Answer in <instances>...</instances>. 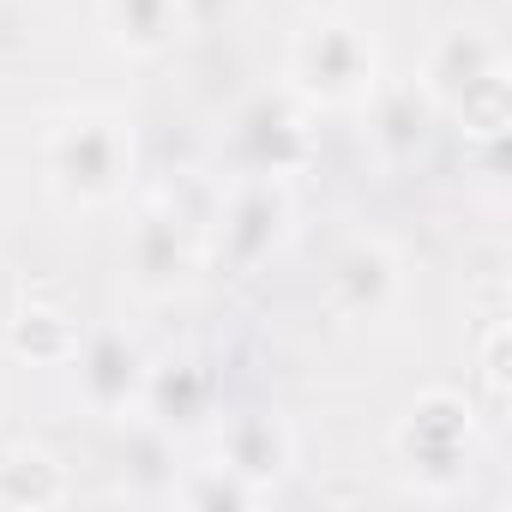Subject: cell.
Here are the masks:
<instances>
[{
  "label": "cell",
  "instance_id": "cell-14",
  "mask_svg": "<svg viewBox=\"0 0 512 512\" xmlns=\"http://www.w3.org/2000/svg\"><path fill=\"white\" fill-rule=\"evenodd\" d=\"M7 350L31 368H67L73 350H79V320L67 302H49V296H25L7 320Z\"/></svg>",
  "mask_w": 512,
  "mask_h": 512
},
{
  "label": "cell",
  "instance_id": "cell-12",
  "mask_svg": "<svg viewBox=\"0 0 512 512\" xmlns=\"http://www.w3.org/2000/svg\"><path fill=\"white\" fill-rule=\"evenodd\" d=\"M139 416L157 422L163 434H193V428H205V416H211V374H205V362H193V356H181V362H151Z\"/></svg>",
  "mask_w": 512,
  "mask_h": 512
},
{
  "label": "cell",
  "instance_id": "cell-1",
  "mask_svg": "<svg viewBox=\"0 0 512 512\" xmlns=\"http://www.w3.org/2000/svg\"><path fill=\"white\" fill-rule=\"evenodd\" d=\"M133 169H139V133L133 115L115 103H73L43 133V187L67 217H97L121 205Z\"/></svg>",
  "mask_w": 512,
  "mask_h": 512
},
{
  "label": "cell",
  "instance_id": "cell-19",
  "mask_svg": "<svg viewBox=\"0 0 512 512\" xmlns=\"http://www.w3.org/2000/svg\"><path fill=\"white\" fill-rule=\"evenodd\" d=\"M181 7V31H223L241 19L247 0H175Z\"/></svg>",
  "mask_w": 512,
  "mask_h": 512
},
{
  "label": "cell",
  "instance_id": "cell-17",
  "mask_svg": "<svg viewBox=\"0 0 512 512\" xmlns=\"http://www.w3.org/2000/svg\"><path fill=\"white\" fill-rule=\"evenodd\" d=\"M446 121H458V133L476 139V145H500L506 127H512V79H506V67L488 73L482 85H470V91L446 109Z\"/></svg>",
  "mask_w": 512,
  "mask_h": 512
},
{
  "label": "cell",
  "instance_id": "cell-11",
  "mask_svg": "<svg viewBox=\"0 0 512 512\" xmlns=\"http://www.w3.org/2000/svg\"><path fill=\"white\" fill-rule=\"evenodd\" d=\"M217 458L229 470H241L247 482H260L266 494L296 470V428L278 410H253V416H229L217 428Z\"/></svg>",
  "mask_w": 512,
  "mask_h": 512
},
{
  "label": "cell",
  "instance_id": "cell-8",
  "mask_svg": "<svg viewBox=\"0 0 512 512\" xmlns=\"http://www.w3.org/2000/svg\"><path fill=\"white\" fill-rule=\"evenodd\" d=\"M73 386H79V404L91 416H139V398H145V380H151V356L133 332L121 326H97V332H79V350H73Z\"/></svg>",
  "mask_w": 512,
  "mask_h": 512
},
{
  "label": "cell",
  "instance_id": "cell-7",
  "mask_svg": "<svg viewBox=\"0 0 512 512\" xmlns=\"http://www.w3.org/2000/svg\"><path fill=\"white\" fill-rule=\"evenodd\" d=\"M229 151L241 163V175H302L314 163V109L302 97H290L284 85L278 91H260L247 97L229 121Z\"/></svg>",
  "mask_w": 512,
  "mask_h": 512
},
{
  "label": "cell",
  "instance_id": "cell-2",
  "mask_svg": "<svg viewBox=\"0 0 512 512\" xmlns=\"http://www.w3.org/2000/svg\"><path fill=\"white\" fill-rule=\"evenodd\" d=\"M386 446L416 500H458L482 464V410L458 386H428L392 416Z\"/></svg>",
  "mask_w": 512,
  "mask_h": 512
},
{
  "label": "cell",
  "instance_id": "cell-13",
  "mask_svg": "<svg viewBox=\"0 0 512 512\" xmlns=\"http://www.w3.org/2000/svg\"><path fill=\"white\" fill-rule=\"evenodd\" d=\"M97 19L127 61H157L175 49V37H187L175 0H97Z\"/></svg>",
  "mask_w": 512,
  "mask_h": 512
},
{
  "label": "cell",
  "instance_id": "cell-6",
  "mask_svg": "<svg viewBox=\"0 0 512 512\" xmlns=\"http://www.w3.org/2000/svg\"><path fill=\"white\" fill-rule=\"evenodd\" d=\"M296 235V187L278 175H241L217 211V253L229 272H260Z\"/></svg>",
  "mask_w": 512,
  "mask_h": 512
},
{
  "label": "cell",
  "instance_id": "cell-3",
  "mask_svg": "<svg viewBox=\"0 0 512 512\" xmlns=\"http://www.w3.org/2000/svg\"><path fill=\"white\" fill-rule=\"evenodd\" d=\"M380 85V43L350 13H320L290 37L284 55V91L302 97L314 115L362 109V97Z\"/></svg>",
  "mask_w": 512,
  "mask_h": 512
},
{
  "label": "cell",
  "instance_id": "cell-4",
  "mask_svg": "<svg viewBox=\"0 0 512 512\" xmlns=\"http://www.w3.org/2000/svg\"><path fill=\"white\" fill-rule=\"evenodd\" d=\"M127 290L139 302H175L199 272V223L175 199H145L127 223Z\"/></svg>",
  "mask_w": 512,
  "mask_h": 512
},
{
  "label": "cell",
  "instance_id": "cell-16",
  "mask_svg": "<svg viewBox=\"0 0 512 512\" xmlns=\"http://www.w3.org/2000/svg\"><path fill=\"white\" fill-rule=\"evenodd\" d=\"M260 500H272V494L260 482H247L241 470H229L223 458L187 464L169 482V506H193V512H247V506H260Z\"/></svg>",
  "mask_w": 512,
  "mask_h": 512
},
{
  "label": "cell",
  "instance_id": "cell-15",
  "mask_svg": "<svg viewBox=\"0 0 512 512\" xmlns=\"http://www.w3.org/2000/svg\"><path fill=\"white\" fill-rule=\"evenodd\" d=\"M73 494L67 482V464L37 446V440H19L0 452V506H13V512H43V506H61Z\"/></svg>",
  "mask_w": 512,
  "mask_h": 512
},
{
  "label": "cell",
  "instance_id": "cell-9",
  "mask_svg": "<svg viewBox=\"0 0 512 512\" xmlns=\"http://www.w3.org/2000/svg\"><path fill=\"white\" fill-rule=\"evenodd\" d=\"M440 109L428 103V91L416 79H380L362 97V145L374 151L380 169H404L422 157V145L434 139Z\"/></svg>",
  "mask_w": 512,
  "mask_h": 512
},
{
  "label": "cell",
  "instance_id": "cell-5",
  "mask_svg": "<svg viewBox=\"0 0 512 512\" xmlns=\"http://www.w3.org/2000/svg\"><path fill=\"white\" fill-rule=\"evenodd\" d=\"M410 296V272H404V253L386 235H350L332 266H326V308L344 326H386Z\"/></svg>",
  "mask_w": 512,
  "mask_h": 512
},
{
  "label": "cell",
  "instance_id": "cell-10",
  "mask_svg": "<svg viewBox=\"0 0 512 512\" xmlns=\"http://www.w3.org/2000/svg\"><path fill=\"white\" fill-rule=\"evenodd\" d=\"M506 67V49H500V37L488 31V25H446L434 43H428V55H422V67H416V85L428 91V103L446 115L470 85H482L488 73H500Z\"/></svg>",
  "mask_w": 512,
  "mask_h": 512
},
{
  "label": "cell",
  "instance_id": "cell-18",
  "mask_svg": "<svg viewBox=\"0 0 512 512\" xmlns=\"http://www.w3.org/2000/svg\"><path fill=\"white\" fill-rule=\"evenodd\" d=\"M512 404V326L506 314H488L476 332V410L500 416Z\"/></svg>",
  "mask_w": 512,
  "mask_h": 512
}]
</instances>
